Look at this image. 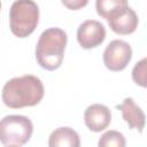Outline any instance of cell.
<instances>
[{
  "label": "cell",
  "mask_w": 147,
  "mask_h": 147,
  "mask_svg": "<svg viewBox=\"0 0 147 147\" xmlns=\"http://www.w3.org/2000/svg\"><path fill=\"white\" fill-rule=\"evenodd\" d=\"M44 94L42 82L33 75H24L9 79L2 88L1 98L7 107L20 109L38 105Z\"/></svg>",
  "instance_id": "obj_1"
},
{
  "label": "cell",
  "mask_w": 147,
  "mask_h": 147,
  "mask_svg": "<svg viewBox=\"0 0 147 147\" xmlns=\"http://www.w3.org/2000/svg\"><path fill=\"white\" fill-rule=\"evenodd\" d=\"M67 41V33L62 29H46L40 34L36 46V60L38 64L48 71L59 69L63 61Z\"/></svg>",
  "instance_id": "obj_2"
},
{
  "label": "cell",
  "mask_w": 147,
  "mask_h": 147,
  "mask_svg": "<svg viewBox=\"0 0 147 147\" xmlns=\"http://www.w3.org/2000/svg\"><path fill=\"white\" fill-rule=\"evenodd\" d=\"M39 8L33 0H16L9 9V26L14 36L26 38L37 28Z\"/></svg>",
  "instance_id": "obj_3"
},
{
  "label": "cell",
  "mask_w": 147,
  "mask_h": 147,
  "mask_svg": "<svg viewBox=\"0 0 147 147\" xmlns=\"http://www.w3.org/2000/svg\"><path fill=\"white\" fill-rule=\"evenodd\" d=\"M33 132L29 117L23 115H8L0 119V142L5 146H23Z\"/></svg>",
  "instance_id": "obj_4"
},
{
  "label": "cell",
  "mask_w": 147,
  "mask_h": 147,
  "mask_svg": "<svg viewBox=\"0 0 147 147\" xmlns=\"http://www.w3.org/2000/svg\"><path fill=\"white\" fill-rule=\"evenodd\" d=\"M132 59V48L129 42L119 39L111 40L102 55L106 68L110 71L124 70Z\"/></svg>",
  "instance_id": "obj_5"
},
{
  "label": "cell",
  "mask_w": 147,
  "mask_h": 147,
  "mask_svg": "<svg viewBox=\"0 0 147 147\" xmlns=\"http://www.w3.org/2000/svg\"><path fill=\"white\" fill-rule=\"evenodd\" d=\"M108 25L109 28L117 34L126 36L133 33L138 28V15L136 11L129 7H122L116 10H114L108 17Z\"/></svg>",
  "instance_id": "obj_6"
},
{
  "label": "cell",
  "mask_w": 147,
  "mask_h": 147,
  "mask_svg": "<svg viewBox=\"0 0 147 147\" xmlns=\"http://www.w3.org/2000/svg\"><path fill=\"white\" fill-rule=\"evenodd\" d=\"M106 39V29L95 20L84 21L77 29V40L84 49L95 48Z\"/></svg>",
  "instance_id": "obj_7"
},
{
  "label": "cell",
  "mask_w": 147,
  "mask_h": 147,
  "mask_svg": "<svg viewBox=\"0 0 147 147\" xmlns=\"http://www.w3.org/2000/svg\"><path fill=\"white\" fill-rule=\"evenodd\" d=\"M111 122L110 109L101 103L88 106L84 113V123L92 132H101L109 126Z\"/></svg>",
  "instance_id": "obj_8"
},
{
  "label": "cell",
  "mask_w": 147,
  "mask_h": 147,
  "mask_svg": "<svg viewBox=\"0 0 147 147\" xmlns=\"http://www.w3.org/2000/svg\"><path fill=\"white\" fill-rule=\"evenodd\" d=\"M116 108L122 111L123 119L126 122L130 129H137L140 133L142 132L146 123V117L141 108L134 102L132 98H125L121 105Z\"/></svg>",
  "instance_id": "obj_9"
},
{
  "label": "cell",
  "mask_w": 147,
  "mask_h": 147,
  "mask_svg": "<svg viewBox=\"0 0 147 147\" xmlns=\"http://www.w3.org/2000/svg\"><path fill=\"white\" fill-rule=\"evenodd\" d=\"M49 147H79L80 139L78 133L68 126H62L54 130L48 139Z\"/></svg>",
  "instance_id": "obj_10"
},
{
  "label": "cell",
  "mask_w": 147,
  "mask_h": 147,
  "mask_svg": "<svg viewBox=\"0 0 147 147\" xmlns=\"http://www.w3.org/2000/svg\"><path fill=\"white\" fill-rule=\"evenodd\" d=\"M127 6V0H95V9L99 16L106 18L116 9Z\"/></svg>",
  "instance_id": "obj_11"
},
{
  "label": "cell",
  "mask_w": 147,
  "mask_h": 147,
  "mask_svg": "<svg viewBox=\"0 0 147 147\" xmlns=\"http://www.w3.org/2000/svg\"><path fill=\"white\" fill-rule=\"evenodd\" d=\"M98 145L100 147H111V146L124 147L126 145V140L121 132L115 130H109L100 137Z\"/></svg>",
  "instance_id": "obj_12"
},
{
  "label": "cell",
  "mask_w": 147,
  "mask_h": 147,
  "mask_svg": "<svg viewBox=\"0 0 147 147\" xmlns=\"http://www.w3.org/2000/svg\"><path fill=\"white\" fill-rule=\"evenodd\" d=\"M132 79L137 85L141 87H146V59L145 57L133 67Z\"/></svg>",
  "instance_id": "obj_13"
},
{
  "label": "cell",
  "mask_w": 147,
  "mask_h": 147,
  "mask_svg": "<svg viewBox=\"0 0 147 147\" xmlns=\"http://www.w3.org/2000/svg\"><path fill=\"white\" fill-rule=\"evenodd\" d=\"M61 2L70 10H78L84 8L88 3V0H61Z\"/></svg>",
  "instance_id": "obj_14"
},
{
  "label": "cell",
  "mask_w": 147,
  "mask_h": 147,
  "mask_svg": "<svg viewBox=\"0 0 147 147\" xmlns=\"http://www.w3.org/2000/svg\"><path fill=\"white\" fill-rule=\"evenodd\" d=\"M0 10H1V1H0Z\"/></svg>",
  "instance_id": "obj_15"
}]
</instances>
